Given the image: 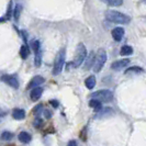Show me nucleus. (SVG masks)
<instances>
[{
	"label": "nucleus",
	"instance_id": "obj_1",
	"mask_svg": "<svg viewBox=\"0 0 146 146\" xmlns=\"http://www.w3.org/2000/svg\"><path fill=\"white\" fill-rule=\"evenodd\" d=\"M106 19L112 23L117 24H127L131 21V18L127 15H124L122 12H119L115 10H108L106 11Z\"/></svg>",
	"mask_w": 146,
	"mask_h": 146
},
{
	"label": "nucleus",
	"instance_id": "obj_2",
	"mask_svg": "<svg viewBox=\"0 0 146 146\" xmlns=\"http://www.w3.org/2000/svg\"><path fill=\"white\" fill-rule=\"evenodd\" d=\"M87 56V48L84 43H79L76 47V52H75V57L72 63L74 67H79V66L84 63V60Z\"/></svg>",
	"mask_w": 146,
	"mask_h": 146
},
{
	"label": "nucleus",
	"instance_id": "obj_3",
	"mask_svg": "<svg viewBox=\"0 0 146 146\" xmlns=\"http://www.w3.org/2000/svg\"><path fill=\"white\" fill-rule=\"evenodd\" d=\"M107 58H108L107 52L104 51L103 48H100L99 51L97 52V54L95 55V63H94V66H92L95 73H99L102 69V67L104 66L106 62H107Z\"/></svg>",
	"mask_w": 146,
	"mask_h": 146
},
{
	"label": "nucleus",
	"instance_id": "obj_4",
	"mask_svg": "<svg viewBox=\"0 0 146 146\" xmlns=\"http://www.w3.org/2000/svg\"><path fill=\"white\" fill-rule=\"evenodd\" d=\"M65 58H66V52L65 50H60V51L57 53L56 57H55V60H54V67H53V75H58L62 69H63V66H64V63H65Z\"/></svg>",
	"mask_w": 146,
	"mask_h": 146
},
{
	"label": "nucleus",
	"instance_id": "obj_5",
	"mask_svg": "<svg viewBox=\"0 0 146 146\" xmlns=\"http://www.w3.org/2000/svg\"><path fill=\"white\" fill-rule=\"evenodd\" d=\"M91 98L98 99L101 102H110L113 100V94L108 89H103V90H98L94 94H91Z\"/></svg>",
	"mask_w": 146,
	"mask_h": 146
},
{
	"label": "nucleus",
	"instance_id": "obj_6",
	"mask_svg": "<svg viewBox=\"0 0 146 146\" xmlns=\"http://www.w3.org/2000/svg\"><path fill=\"white\" fill-rule=\"evenodd\" d=\"M1 80L3 82H6L7 85H9L10 87L15 88V89L19 88V80H18V78L15 77V75H3L1 77Z\"/></svg>",
	"mask_w": 146,
	"mask_h": 146
},
{
	"label": "nucleus",
	"instance_id": "obj_7",
	"mask_svg": "<svg viewBox=\"0 0 146 146\" xmlns=\"http://www.w3.org/2000/svg\"><path fill=\"white\" fill-rule=\"evenodd\" d=\"M130 64V58H123V59H120V60H117L114 63L111 64V68L113 70H117V72H120L122 70L123 68H125L126 66Z\"/></svg>",
	"mask_w": 146,
	"mask_h": 146
},
{
	"label": "nucleus",
	"instance_id": "obj_8",
	"mask_svg": "<svg viewBox=\"0 0 146 146\" xmlns=\"http://www.w3.org/2000/svg\"><path fill=\"white\" fill-rule=\"evenodd\" d=\"M111 34H112V37L114 38V41L120 42V41L123 38V36H124V29H123V28H121V27L114 28V29L112 30Z\"/></svg>",
	"mask_w": 146,
	"mask_h": 146
},
{
	"label": "nucleus",
	"instance_id": "obj_9",
	"mask_svg": "<svg viewBox=\"0 0 146 146\" xmlns=\"http://www.w3.org/2000/svg\"><path fill=\"white\" fill-rule=\"evenodd\" d=\"M45 79H44V77L42 76H40V75H36V76H34L31 81L29 82V85H28V89H32V88L34 87H37V86H40V85H42Z\"/></svg>",
	"mask_w": 146,
	"mask_h": 146
},
{
	"label": "nucleus",
	"instance_id": "obj_10",
	"mask_svg": "<svg viewBox=\"0 0 146 146\" xmlns=\"http://www.w3.org/2000/svg\"><path fill=\"white\" fill-rule=\"evenodd\" d=\"M42 94H43V88L37 86V87L32 88L31 90V94H30V97L33 101H37L41 97H42Z\"/></svg>",
	"mask_w": 146,
	"mask_h": 146
},
{
	"label": "nucleus",
	"instance_id": "obj_11",
	"mask_svg": "<svg viewBox=\"0 0 146 146\" xmlns=\"http://www.w3.org/2000/svg\"><path fill=\"white\" fill-rule=\"evenodd\" d=\"M85 67H84V69L85 70H89L92 66H94V63H95V52H91L88 56H86V58H85Z\"/></svg>",
	"mask_w": 146,
	"mask_h": 146
},
{
	"label": "nucleus",
	"instance_id": "obj_12",
	"mask_svg": "<svg viewBox=\"0 0 146 146\" xmlns=\"http://www.w3.org/2000/svg\"><path fill=\"white\" fill-rule=\"evenodd\" d=\"M18 139H19V141H20L21 143H23V144H28V143L31 142L32 137H31V135H30L28 132L23 131V132H21V133H19Z\"/></svg>",
	"mask_w": 146,
	"mask_h": 146
},
{
	"label": "nucleus",
	"instance_id": "obj_13",
	"mask_svg": "<svg viewBox=\"0 0 146 146\" xmlns=\"http://www.w3.org/2000/svg\"><path fill=\"white\" fill-rule=\"evenodd\" d=\"M89 107H91L92 109L95 110L96 112H98L99 110L102 108V104H101V101H99L98 99L91 98V100L89 101Z\"/></svg>",
	"mask_w": 146,
	"mask_h": 146
},
{
	"label": "nucleus",
	"instance_id": "obj_14",
	"mask_svg": "<svg viewBox=\"0 0 146 146\" xmlns=\"http://www.w3.org/2000/svg\"><path fill=\"white\" fill-rule=\"evenodd\" d=\"M113 113V109L112 108H104V109H101L98 111V114L96 117H108V115H111Z\"/></svg>",
	"mask_w": 146,
	"mask_h": 146
},
{
	"label": "nucleus",
	"instance_id": "obj_15",
	"mask_svg": "<svg viewBox=\"0 0 146 146\" xmlns=\"http://www.w3.org/2000/svg\"><path fill=\"white\" fill-rule=\"evenodd\" d=\"M96 82H97V79H96V76H89L87 79L85 80V85L88 89H94L96 86Z\"/></svg>",
	"mask_w": 146,
	"mask_h": 146
},
{
	"label": "nucleus",
	"instance_id": "obj_16",
	"mask_svg": "<svg viewBox=\"0 0 146 146\" xmlns=\"http://www.w3.org/2000/svg\"><path fill=\"white\" fill-rule=\"evenodd\" d=\"M12 117L15 120H22L25 117V111L22 109H15L12 112Z\"/></svg>",
	"mask_w": 146,
	"mask_h": 146
},
{
	"label": "nucleus",
	"instance_id": "obj_17",
	"mask_svg": "<svg viewBox=\"0 0 146 146\" xmlns=\"http://www.w3.org/2000/svg\"><path fill=\"white\" fill-rule=\"evenodd\" d=\"M133 53V48H132L130 45H124L121 47V51H120V55L122 56H129Z\"/></svg>",
	"mask_w": 146,
	"mask_h": 146
},
{
	"label": "nucleus",
	"instance_id": "obj_18",
	"mask_svg": "<svg viewBox=\"0 0 146 146\" xmlns=\"http://www.w3.org/2000/svg\"><path fill=\"white\" fill-rule=\"evenodd\" d=\"M20 55L23 59H27L28 56L30 55V50H29V46L28 44H24L21 46V50H20Z\"/></svg>",
	"mask_w": 146,
	"mask_h": 146
},
{
	"label": "nucleus",
	"instance_id": "obj_19",
	"mask_svg": "<svg viewBox=\"0 0 146 146\" xmlns=\"http://www.w3.org/2000/svg\"><path fill=\"white\" fill-rule=\"evenodd\" d=\"M34 54H35V59H34L35 66H36V67H40L41 64H42V50L38 48L37 51L34 52Z\"/></svg>",
	"mask_w": 146,
	"mask_h": 146
},
{
	"label": "nucleus",
	"instance_id": "obj_20",
	"mask_svg": "<svg viewBox=\"0 0 146 146\" xmlns=\"http://www.w3.org/2000/svg\"><path fill=\"white\" fill-rule=\"evenodd\" d=\"M101 1L111 7H120L123 3V0H101Z\"/></svg>",
	"mask_w": 146,
	"mask_h": 146
},
{
	"label": "nucleus",
	"instance_id": "obj_21",
	"mask_svg": "<svg viewBox=\"0 0 146 146\" xmlns=\"http://www.w3.org/2000/svg\"><path fill=\"white\" fill-rule=\"evenodd\" d=\"M21 12H22V6L21 5H15V9H13V17H15V21L19 20Z\"/></svg>",
	"mask_w": 146,
	"mask_h": 146
},
{
	"label": "nucleus",
	"instance_id": "obj_22",
	"mask_svg": "<svg viewBox=\"0 0 146 146\" xmlns=\"http://www.w3.org/2000/svg\"><path fill=\"white\" fill-rule=\"evenodd\" d=\"M0 137H1L2 141H11V139H13V134L9 131H5L2 132V134H1Z\"/></svg>",
	"mask_w": 146,
	"mask_h": 146
},
{
	"label": "nucleus",
	"instance_id": "obj_23",
	"mask_svg": "<svg viewBox=\"0 0 146 146\" xmlns=\"http://www.w3.org/2000/svg\"><path fill=\"white\" fill-rule=\"evenodd\" d=\"M143 72V68H141V67H137V66H134V67H130V68H127L126 70H125V74H131V73H142Z\"/></svg>",
	"mask_w": 146,
	"mask_h": 146
},
{
	"label": "nucleus",
	"instance_id": "obj_24",
	"mask_svg": "<svg viewBox=\"0 0 146 146\" xmlns=\"http://www.w3.org/2000/svg\"><path fill=\"white\" fill-rule=\"evenodd\" d=\"M42 124H43V120L40 119V117H36V119L34 120V122H33V126L36 127V129H40V127L42 126Z\"/></svg>",
	"mask_w": 146,
	"mask_h": 146
},
{
	"label": "nucleus",
	"instance_id": "obj_25",
	"mask_svg": "<svg viewBox=\"0 0 146 146\" xmlns=\"http://www.w3.org/2000/svg\"><path fill=\"white\" fill-rule=\"evenodd\" d=\"M31 46H32V48H33V51H34V52L37 51L38 48H41V44H40V42H38L37 40L33 41V42H32V44H31Z\"/></svg>",
	"mask_w": 146,
	"mask_h": 146
},
{
	"label": "nucleus",
	"instance_id": "obj_26",
	"mask_svg": "<svg viewBox=\"0 0 146 146\" xmlns=\"http://www.w3.org/2000/svg\"><path fill=\"white\" fill-rule=\"evenodd\" d=\"M11 15H12V1H10V2H9V6H8L7 19H10V18H11Z\"/></svg>",
	"mask_w": 146,
	"mask_h": 146
},
{
	"label": "nucleus",
	"instance_id": "obj_27",
	"mask_svg": "<svg viewBox=\"0 0 146 146\" xmlns=\"http://www.w3.org/2000/svg\"><path fill=\"white\" fill-rule=\"evenodd\" d=\"M44 115H45L46 119H50V117H52V112L50 110H45V111H44Z\"/></svg>",
	"mask_w": 146,
	"mask_h": 146
},
{
	"label": "nucleus",
	"instance_id": "obj_28",
	"mask_svg": "<svg viewBox=\"0 0 146 146\" xmlns=\"http://www.w3.org/2000/svg\"><path fill=\"white\" fill-rule=\"evenodd\" d=\"M40 109H42V104H38V106H36V107L33 109V113H34V114H36Z\"/></svg>",
	"mask_w": 146,
	"mask_h": 146
},
{
	"label": "nucleus",
	"instance_id": "obj_29",
	"mask_svg": "<svg viewBox=\"0 0 146 146\" xmlns=\"http://www.w3.org/2000/svg\"><path fill=\"white\" fill-rule=\"evenodd\" d=\"M50 103H51V104L53 106V107H54V108H57V107H58V104H59V103L57 102L56 100H51V101H50Z\"/></svg>",
	"mask_w": 146,
	"mask_h": 146
},
{
	"label": "nucleus",
	"instance_id": "obj_30",
	"mask_svg": "<svg viewBox=\"0 0 146 146\" xmlns=\"http://www.w3.org/2000/svg\"><path fill=\"white\" fill-rule=\"evenodd\" d=\"M7 114V111H5V110H1L0 109V117H5Z\"/></svg>",
	"mask_w": 146,
	"mask_h": 146
},
{
	"label": "nucleus",
	"instance_id": "obj_31",
	"mask_svg": "<svg viewBox=\"0 0 146 146\" xmlns=\"http://www.w3.org/2000/svg\"><path fill=\"white\" fill-rule=\"evenodd\" d=\"M68 144H69V145H77V143H76L75 141H72V142H69Z\"/></svg>",
	"mask_w": 146,
	"mask_h": 146
},
{
	"label": "nucleus",
	"instance_id": "obj_32",
	"mask_svg": "<svg viewBox=\"0 0 146 146\" xmlns=\"http://www.w3.org/2000/svg\"><path fill=\"white\" fill-rule=\"evenodd\" d=\"M6 21V19H5V18H1V19H0V22H5Z\"/></svg>",
	"mask_w": 146,
	"mask_h": 146
},
{
	"label": "nucleus",
	"instance_id": "obj_33",
	"mask_svg": "<svg viewBox=\"0 0 146 146\" xmlns=\"http://www.w3.org/2000/svg\"><path fill=\"white\" fill-rule=\"evenodd\" d=\"M0 122H1V120H0Z\"/></svg>",
	"mask_w": 146,
	"mask_h": 146
}]
</instances>
